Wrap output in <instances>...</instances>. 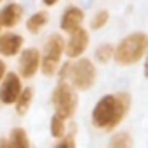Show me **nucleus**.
I'll return each mask as SVG.
<instances>
[{
	"label": "nucleus",
	"instance_id": "5",
	"mask_svg": "<svg viewBox=\"0 0 148 148\" xmlns=\"http://www.w3.org/2000/svg\"><path fill=\"white\" fill-rule=\"evenodd\" d=\"M68 79L71 80V86L79 91H89L96 82V66L91 59L80 58L79 61L70 64Z\"/></svg>",
	"mask_w": 148,
	"mask_h": 148
},
{
	"label": "nucleus",
	"instance_id": "4",
	"mask_svg": "<svg viewBox=\"0 0 148 148\" xmlns=\"http://www.w3.org/2000/svg\"><path fill=\"white\" fill-rule=\"evenodd\" d=\"M64 54V38L58 33L51 35L44 45V54H40V71L45 77H52L58 73L61 58Z\"/></svg>",
	"mask_w": 148,
	"mask_h": 148
},
{
	"label": "nucleus",
	"instance_id": "10",
	"mask_svg": "<svg viewBox=\"0 0 148 148\" xmlns=\"http://www.w3.org/2000/svg\"><path fill=\"white\" fill-rule=\"evenodd\" d=\"M25 16V9L23 5L12 2V4H7L2 11H0V26L4 28H14L19 25V21L23 19Z\"/></svg>",
	"mask_w": 148,
	"mask_h": 148
},
{
	"label": "nucleus",
	"instance_id": "18",
	"mask_svg": "<svg viewBox=\"0 0 148 148\" xmlns=\"http://www.w3.org/2000/svg\"><path fill=\"white\" fill-rule=\"evenodd\" d=\"M56 146L58 148H75V125L71 127L70 132H64L61 138H58Z\"/></svg>",
	"mask_w": 148,
	"mask_h": 148
},
{
	"label": "nucleus",
	"instance_id": "3",
	"mask_svg": "<svg viewBox=\"0 0 148 148\" xmlns=\"http://www.w3.org/2000/svg\"><path fill=\"white\" fill-rule=\"evenodd\" d=\"M51 101H52L56 113L66 120L75 115V112L79 108V94L75 92V87L70 86L64 80H59V84L56 86V89L51 96Z\"/></svg>",
	"mask_w": 148,
	"mask_h": 148
},
{
	"label": "nucleus",
	"instance_id": "15",
	"mask_svg": "<svg viewBox=\"0 0 148 148\" xmlns=\"http://www.w3.org/2000/svg\"><path fill=\"white\" fill-rule=\"evenodd\" d=\"M94 58L98 63L106 64L110 59H113V45L112 44H101L96 51H94Z\"/></svg>",
	"mask_w": 148,
	"mask_h": 148
},
{
	"label": "nucleus",
	"instance_id": "14",
	"mask_svg": "<svg viewBox=\"0 0 148 148\" xmlns=\"http://www.w3.org/2000/svg\"><path fill=\"white\" fill-rule=\"evenodd\" d=\"M11 146L14 148H28L30 146V139H28V134L23 127H14L11 131V139H9Z\"/></svg>",
	"mask_w": 148,
	"mask_h": 148
},
{
	"label": "nucleus",
	"instance_id": "24",
	"mask_svg": "<svg viewBox=\"0 0 148 148\" xmlns=\"http://www.w3.org/2000/svg\"><path fill=\"white\" fill-rule=\"evenodd\" d=\"M0 30H2V26H0Z\"/></svg>",
	"mask_w": 148,
	"mask_h": 148
},
{
	"label": "nucleus",
	"instance_id": "1",
	"mask_svg": "<svg viewBox=\"0 0 148 148\" xmlns=\"http://www.w3.org/2000/svg\"><path fill=\"white\" fill-rule=\"evenodd\" d=\"M129 110H131V96L127 92L106 94L96 103L91 120L98 129L113 131L117 125L124 122Z\"/></svg>",
	"mask_w": 148,
	"mask_h": 148
},
{
	"label": "nucleus",
	"instance_id": "2",
	"mask_svg": "<svg viewBox=\"0 0 148 148\" xmlns=\"http://www.w3.org/2000/svg\"><path fill=\"white\" fill-rule=\"evenodd\" d=\"M148 49V37L143 32L127 35L117 47H113V59L120 66H132L139 63Z\"/></svg>",
	"mask_w": 148,
	"mask_h": 148
},
{
	"label": "nucleus",
	"instance_id": "25",
	"mask_svg": "<svg viewBox=\"0 0 148 148\" xmlns=\"http://www.w3.org/2000/svg\"><path fill=\"white\" fill-rule=\"evenodd\" d=\"M0 2H2V0H0Z\"/></svg>",
	"mask_w": 148,
	"mask_h": 148
},
{
	"label": "nucleus",
	"instance_id": "9",
	"mask_svg": "<svg viewBox=\"0 0 148 148\" xmlns=\"http://www.w3.org/2000/svg\"><path fill=\"white\" fill-rule=\"evenodd\" d=\"M86 19V12L80 9V7H75V5H70L68 9H64V12L61 14V21H59V26L63 32L66 33H71L73 30H77L82 26Z\"/></svg>",
	"mask_w": 148,
	"mask_h": 148
},
{
	"label": "nucleus",
	"instance_id": "7",
	"mask_svg": "<svg viewBox=\"0 0 148 148\" xmlns=\"http://www.w3.org/2000/svg\"><path fill=\"white\" fill-rule=\"evenodd\" d=\"M18 68L19 73L18 75L21 79H33L37 75V71L40 68V52L35 47H28L19 54V61H18Z\"/></svg>",
	"mask_w": 148,
	"mask_h": 148
},
{
	"label": "nucleus",
	"instance_id": "19",
	"mask_svg": "<svg viewBox=\"0 0 148 148\" xmlns=\"http://www.w3.org/2000/svg\"><path fill=\"white\" fill-rule=\"evenodd\" d=\"M108 21H110L108 11H98V12L94 14L92 21H91V28H92V30H101V28H105V26L108 25Z\"/></svg>",
	"mask_w": 148,
	"mask_h": 148
},
{
	"label": "nucleus",
	"instance_id": "8",
	"mask_svg": "<svg viewBox=\"0 0 148 148\" xmlns=\"http://www.w3.org/2000/svg\"><path fill=\"white\" fill-rule=\"evenodd\" d=\"M87 45H89V33H87V30H84L80 26V28L73 30L70 33V38H68V42L64 45V54L70 59L80 58L87 51Z\"/></svg>",
	"mask_w": 148,
	"mask_h": 148
},
{
	"label": "nucleus",
	"instance_id": "20",
	"mask_svg": "<svg viewBox=\"0 0 148 148\" xmlns=\"http://www.w3.org/2000/svg\"><path fill=\"white\" fill-rule=\"evenodd\" d=\"M70 61H66L64 64H59L58 71H59V80H66L68 79V73H70Z\"/></svg>",
	"mask_w": 148,
	"mask_h": 148
},
{
	"label": "nucleus",
	"instance_id": "17",
	"mask_svg": "<svg viewBox=\"0 0 148 148\" xmlns=\"http://www.w3.org/2000/svg\"><path fill=\"white\" fill-rule=\"evenodd\" d=\"M110 146L112 148H131L132 146V138L127 132L113 134V138L110 139Z\"/></svg>",
	"mask_w": 148,
	"mask_h": 148
},
{
	"label": "nucleus",
	"instance_id": "22",
	"mask_svg": "<svg viewBox=\"0 0 148 148\" xmlns=\"http://www.w3.org/2000/svg\"><path fill=\"white\" fill-rule=\"evenodd\" d=\"M44 2V5H47V7H52V5H56L59 0H42Z\"/></svg>",
	"mask_w": 148,
	"mask_h": 148
},
{
	"label": "nucleus",
	"instance_id": "6",
	"mask_svg": "<svg viewBox=\"0 0 148 148\" xmlns=\"http://www.w3.org/2000/svg\"><path fill=\"white\" fill-rule=\"evenodd\" d=\"M21 77L14 71H5L4 79L0 80V101L4 105H14L18 94L21 92Z\"/></svg>",
	"mask_w": 148,
	"mask_h": 148
},
{
	"label": "nucleus",
	"instance_id": "23",
	"mask_svg": "<svg viewBox=\"0 0 148 148\" xmlns=\"http://www.w3.org/2000/svg\"><path fill=\"white\" fill-rule=\"evenodd\" d=\"M2 146H11L9 139H0V148H2Z\"/></svg>",
	"mask_w": 148,
	"mask_h": 148
},
{
	"label": "nucleus",
	"instance_id": "11",
	"mask_svg": "<svg viewBox=\"0 0 148 148\" xmlns=\"http://www.w3.org/2000/svg\"><path fill=\"white\" fill-rule=\"evenodd\" d=\"M25 44V38L18 33H4L0 35V54L2 56H16Z\"/></svg>",
	"mask_w": 148,
	"mask_h": 148
},
{
	"label": "nucleus",
	"instance_id": "21",
	"mask_svg": "<svg viewBox=\"0 0 148 148\" xmlns=\"http://www.w3.org/2000/svg\"><path fill=\"white\" fill-rule=\"evenodd\" d=\"M5 71H7V66H5V63L0 59V80L4 79V75H5Z\"/></svg>",
	"mask_w": 148,
	"mask_h": 148
},
{
	"label": "nucleus",
	"instance_id": "13",
	"mask_svg": "<svg viewBox=\"0 0 148 148\" xmlns=\"http://www.w3.org/2000/svg\"><path fill=\"white\" fill-rule=\"evenodd\" d=\"M32 101H33V89L32 87H25L21 89V92L18 94L14 105H16V113L18 115H26L30 106H32Z\"/></svg>",
	"mask_w": 148,
	"mask_h": 148
},
{
	"label": "nucleus",
	"instance_id": "12",
	"mask_svg": "<svg viewBox=\"0 0 148 148\" xmlns=\"http://www.w3.org/2000/svg\"><path fill=\"white\" fill-rule=\"evenodd\" d=\"M47 23H49L47 12L38 11V12H35V14H32V16L28 18V21H26V30H28L30 33L37 35V33H40V32L47 26Z\"/></svg>",
	"mask_w": 148,
	"mask_h": 148
},
{
	"label": "nucleus",
	"instance_id": "16",
	"mask_svg": "<svg viewBox=\"0 0 148 148\" xmlns=\"http://www.w3.org/2000/svg\"><path fill=\"white\" fill-rule=\"evenodd\" d=\"M66 132V119H63V117H59L58 113L51 119V134L58 139V138H61L63 134Z\"/></svg>",
	"mask_w": 148,
	"mask_h": 148
}]
</instances>
